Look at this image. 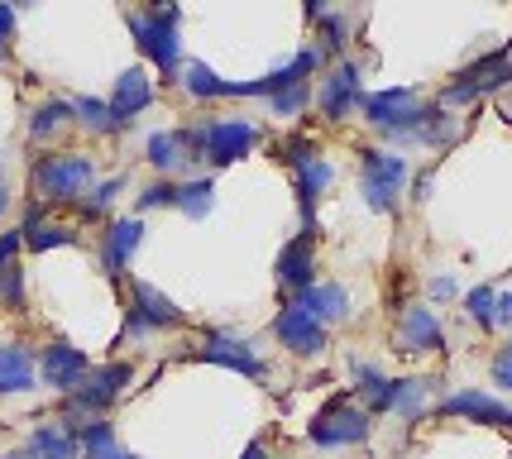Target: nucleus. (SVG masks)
Segmentation results:
<instances>
[{"instance_id": "obj_29", "label": "nucleus", "mask_w": 512, "mask_h": 459, "mask_svg": "<svg viewBox=\"0 0 512 459\" xmlns=\"http://www.w3.org/2000/svg\"><path fill=\"white\" fill-rule=\"evenodd\" d=\"M465 316L474 321V326L493 330L498 326V292H493V287H469L465 292Z\"/></svg>"}, {"instance_id": "obj_22", "label": "nucleus", "mask_w": 512, "mask_h": 459, "mask_svg": "<svg viewBox=\"0 0 512 459\" xmlns=\"http://www.w3.org/2000/svg\"><path fill=\"white\" fill-rule=\"evenodd\" d=\"M29 455L34 459H77L82 445H77V431H67L63 421H44V426L29 436Z\"/></svg>"}, {"instance_id": "obj_30", "label": "nucleus", "mask_w": 512, "mask_h": 459, "mask_svg": "<svg viewBox=\"0 0 512 459\" xmlns=\"http://www.w3.org/2000/svg\"><path fill=\"white\" fill-rule=\"evenodd\" d=\"M426 388H431V378H398V397H393V412L398 416H422L426 412Z\"/></svg>"}, {"instance_id": "obj_21", "label": "nucleus", "mask_w": 512, "mask_h": 459, "mask_svg": "<svg viewBox=\"0 0 512 459\" xmlns=\"http://www.w3.org/2000/svg\"><path fill=\"white\" fill-rule=\"evenodd\" d=\"M20 235H24V249H34V254H48V249H63V244L77 240V230H67V225H58V220H44L39 206H29Z\"/></svg>"}, {"instance_id": "obj_47", "label": "nucleus", "mask_w": 512, "mask_h": 459, "mask_svg": "<svg viewBox=\"0 0 512 459\" xmlns=\"http://www.w3.org/2000/svg\"><path fill=\"white\" fill-rule=\"evenodd\" d=\"M10 5H15V10H20V5H39V0H10Z\"/></svg>"}, {"instance_id": "obj_13", "label": "nucleus", "mask_w": 512, "mask_h": 459, "mask_svg": "<svg viewBox=\"0 0 512 459\" xmlns=\"http://www.w3.org/2000/svg\"><path fill=\"white\" fill-rule=\"evenodd\" d=\"M154 106V82H149V72L144 67H130V72H120L115 77V91H111V115H115V130H125L134 125L144 110Z\"/></svg>"}, {"instance_id": "obj_25", "label": "nucleus", "mask_w": 512, "mask_h": 459, "mask_svg": "<svg viewBox=\"0 0 512 459\" xmlns=\"http://www.w3.org/2000/svg\"><path fill=\"white\" fill-rule=\"evenodd\" d=\"M77 115H72V101H44V106L29 115V139H53L58 130H67Z\"/></svg>"}, {"instance_id": "obj_23", "label": "nucleus", "mask_w": 512, "mask_h": 459, "mask_svg": "<svg viewBox=\"0 0 512 459\" xmlns=\"http://www.w3.org/2000/svg\"><path fill=\"white\" fill-rule=\"evenodd\" d=\"M144 158H149V168H158V173H173V168H182V163H187V153H182L178 130L149 134V144H144Z\"/></svg>"}, {"instance_id": "obj_8", "label": "nucleus", "mask_w": 512, "mask_h": 459, "mask_svg": "<svg viewBox=\"0 0 512 459\" xmlns=\"http://www.w3.org/2000/svg\"><path fill=\"white\" fill-rule=\"evenodd\" d=\"M182 311L154 283H130V316H125V335H154V330H178Z\"/></svg>"}, {"instance_id": "obj_24", "label": "nucleus", "mask_w": 512, "mask_h": 459, "mask_svg": "<svg viewBox=\"0 0 512 459\" xmlns=\"http://www.w3.org/2000/svg\"><path fill=\"white\" fill-rule=\"evenodd\" d=\"M178 206L192 220H206L211 206H216V182H211V177H187V182H178Z\"/></svg>"}, {"instance_id": "obj_34", "label": "nucleus", "mask_w": 512, "mask_h": 459, "mask_svg": "<svg viewBox=\"0 0 512 459\" xmlns=\"http://www.w3.org/2000/svg\"><path fill=\"white\" fill-rule=\"evenodd\" d=\"M120 192H125V177H120V173L106 177V182H96V187L87 192V201H82V206H87V216H101V211H106Z\"/></svg>"}, {"instance_id": "obj_39", "label": "nucleus", "mask_w": 512, "mask_h": 459, "mask_svg": "<svg viewBox=\"0 0 512 459\" xmlns=\"http://www.w3.org/2000/svg\"><path fill=\"white\" fill-rule=\"evenodd\" d=\"M431 297H455V278H431Z\"/></svg>"}, {"instance_id": "obj_42", "label": "nucleus", "mask_w": 512, "mask_h": 459, "mask_svg": "<svg viewBox=\"0 0 512 459\" xmlns=\"http://www.w3.org/2000/svg\"><path fill=\"white\" fill-rule=\"evenodd\" d=\"M149 10H178L173 0H149Z\"/></svg>"}, {"instance_id": "obj_35", "label": "nucleus", "mask_w": 512, "mask_h": 459, "mask_svg": "<svg viewBox=\"0 0 512 459\" xmlns=\"http://www.w3.org/2000/svg\"><path fill=\"white\" fill-rule=\"evenodd\" d=\"M0 302L10 306V311H20V306H24V273H20V263H10V268L0 273Z\"/></svg>"}, {"instance_id": "obj_26", "label": "nucleus", "mask_w": 512, "mask_h": 459, "mask_svg": "<svg viewBox=\"0 0 512 459\" xmlns=\"http://www.w3.org/2000/svg\"><path fill=\"white\" fill-rule=\"evenodd\" d=\"M182 87H187V96H197V101H221L225 96V77H216L206 63H182Z\"/></svg>"}, {"instance_id": "obj_20", "label": "nucleus", "mask_w": 512, "mask_h": 459, "mask_svg": "<svg viewBox=\"0 0 512 459\" xmlns=\"http://www.w3.org/2000/svg\"><path fill=\"white\" fill-rule=\"evenodd\" d=\"M292 302L302 306V311H312L321 326H331V321H345V316H350V297H345V287L340 283H312V287H302V292H292Z\"/></svg>"}, {"instance_id": "obj_46", "label": "nucleus", "mask_w": 512, "mask_h": 459, "mask_svg": "<svg viewBox=\"0 0 512 459\" xmlns=\"http://www.w3.org/2000/svg\"><path fill=\"white\" fill-rule=\"evenodd\" d=\"M5 459H34V455H29V450H15V455H5Z\"/></svg>"}, {"instance_id": "obj_2", "label": "nucleus", "mask_w": 512, "mask_h": 459, "mask_svg": "<svg viewBox=\"0 0 512 459\" xmlns=\"http://www.w3.org/2000/svg\"><path fill=\"white\" fill-rule=\"evenodd\" d=\"M29 187L39 201H87L96 187V168L87 153H44L29 173Z\"/></svg>"}, {"instance_id": "obj_45", "label": "nucleus", "mask_w": 512, "mask_h": 459, "mask_svg": "<svg viewBox=\"0 0 512 459\" xmlns=\"http://www.w3.org/2000/svg\"><path fill=\"white\" fill-rule=\"evenodd\" d=\"M111 459H139V455H130V450H115V455Z\"/></svg>"}, {"instance_id": "obj_5", "label": "nucleus", "mask_w": 512, "mask_h": 459, "mask_svg": "<svg viewBox=\"0 0 512 459\" xmlns=\"http://www.w3.org/2000/svg\"><path fill=\"white\" fill-rule=\"evenodd\" d=\"M359 110H364V120H369L374 130L398 134V139H412V130L422 125V115H426V106L407 87L374 91V96H364V101H359Z\"/></svg>"}, {"instance_id": "obj_18", "label": "nucleus", "mask_w": 512, "mask_h": 459, "mask_svg": "<svg viewBox=\"0 0 512 459\" xmlns=\"http://www.w3.org/2000/svg\"><path fill=\"white\" fill-rule=\"evenodd\" d=\"M446 345V335H441V321L431 316V306H407L398 321V350L402 354H431Z\"/></svg>"}, {"instance_id": "obj_38", "label": "nucleus", "mask_w": 512, "mask_h": 459, "mask_svg": "<svg viewBox=\"0 0 512 459\" xmlns=\"http://www.w3.org/2000/svg\"><path fill=\"white\" fill-rule=\"evenodd\" d=\"M10 39H15V5L0 0V44H10Z\"/></svg>"}, {"instance_id": "obj_1", "label": "nucleus", "mask_w": 512, "mask_h": 459, "mask_svg": "<svg viewBox=\"0 0 512 459\" xmlns=\"http://www.w3.org/2000/svg\"><path fill=\"white\" fill-rule=\"evenodd\" d=\"M134 369L120 359V364H101V369H91L82 378V388L77 393H67V412H63V426L67 431H82L87 421H101V416L115 407V397L130 388Z\"/></svg>"}, {"instance_id": "obj_41", "label": "nucleus", "mask_w": 512, "mask_h": 459, "mask_svg": "<svg viewBox=\"0 0 512 459\" xmlns=\"http://www.w3.org/2000/svg\"><path fill=\"white\" fill-rule=\"evenodd\" d=\"M240 459H273V455H268L264 445H259V440H254V445H245V455H240Z\"/></svg>"}, {"instance_id": "obj_27", "label": "nucleus", "mask_w": 512, "mask_h": 459, "mask_svg": "<svg viewBox=\"0 0 512 459\" xmlns=\"http://www.w3.org/2000/svg\"><path fill=\"white\" fill-rule=\"evenodd\" d=\"M77 445H82V459H111L115 450H120L111 421H87V426L77 431Z\"/></svg>"}, {"instance_id": "obj_33", "label": "nucleus", "mask_w": 512, "mask_h": 459, "mask_svg": "<svg viewBox=\"0 0 512 459\" xmlns=\"http://www.w3.org/2000/svg\"><path fill=\"white\" fill-rule=\"evenodd\" d=\"M307 101H312V91H307V82H302V87H288V91H278V96H268V110L283 115V120H292V115L307 110Z\"/></svg>"}, {"instance_id": "obj_12", "label": "nucleus", "mask_w": 512, "mask_h": 459, "mask_svg": "<svg viewBox=\"0 0 512 459\" xmlns=\"http://www.w3.org/2000/svg\"><path fill=\"white\" fill-rule=\"evenodd\" d=\"M87 373H91L87 354L77 350V345H67V340H53V345L39 354V378H44L53 393H77Z\"/></svg>"}, {"instance_id": "obj_32", "label": "nucleus", "mask_w": 512, "mask_h": 459, "mask_svg": "<svg viewBox=\"0 0 512 459\" xmlns=\"http://www.w3.org/2000/svg\"><path fill=\"white\" fill-rule=\"evenodd\" d=\"M163 206H178V182L154 177V182L139 192V211H163Z\"/></svg>"}, {"instance_id": "obj_40", "label": "nucleus", "mask_w": 512, "mask_h": 459, "mask_svg": "<svg viewBox=\"0 0 512 459\" xmlns=\"http://www.w3.org/2000/svg\"><path fill=\"white\" fill-rule=\"evenodd\" d=\"M302 5H307V20H321V15H326V0H302Z\"/></svg>"}, {"instance_id": "obj_6", "label": "nucleus", "mask_w": 512, "mask_h": 459, "mask_svg": "<svg viewBox=\"0 0 512 459\" xmlns=\"http://www.w3.org/2000/svg\"><path fill=\"white\" fill-rule=\"evenodd\" d=\"M307 436H312V445H321V450L359 445V440H369V412H364V407H350L345 397H335L331 407L316 412V421L307 426Z\"/></svg>"}, {"instance_id": "obj_16", "label": "nucleus", "mask_w": 512, "mask_h": 459, "mask_svg": "<svg viewBox=\"0 0 512 459\" xmlns=\"http://www.w3.org/2000/svg\"><path fill=\"white\" fill-rule=\"evenodd\" d=\"M139 240H144V220L139 216L111 220V225H106V240H101V268H106L111 278H125L130 254L139 249Z\"/></svg>"}, {"instance_id": "obj_3", "label": "nucleus", "mask_w": 512, "mask_h": 459, "mask_svg": "<svg viewBox=\"0 0 512 459\" xmlns=\"http://www.w3.org/2000/svg\"><path fill=\"white\" fill-rule=\"evenodd\" d=\"M130 34L139 53L163 72V77H182V29H178V10H134L130 15Z\"/></svg>"}, {"instance_id": "obj_31", "label": "nucleus", "mask_w": 512, "mask_h": 459, "mask_svg": "<svg viewBox=\"0 0 512 459\" xmlns=\"http://www.w3.org/2000/svg\"><path fill=\"white\" fill-rule=\"evenodd\" d=\"M316 34H321V58H326V53H340V48L350 44V20H345V15H321V20H316Z\"/></svg>"}, {"instance_id": "obj_17", "label": "nucleus", "mask_w": 512, "mask_h": 459, "mask_svg": "<svg viewBox=\"0 0 512 459\" xmlns=\"http://www.w3.org/2000/svg\"><path fill=\"white\" fill-rule=\"evenodd\" d=\"M273 273H278V283L292 287V292H302V287L316 283V240L312 235H297L278 249V263H273Z\"/></svg>"}, {"instance_id": "obj_7", "label": "nucleus", "mask_w": 512, "mask_h": 459, "mask_svg": "<svg viewBox=\"0 0 512 459\" xmlns=\"http://www.w3.org/2000/svg\"><path fill=\"white\" fill-rule=\"evenodd\" d=\"M359 173H364V201L374 211H393L398 206V192L407 187V163L398 153L359 149Z\"/></svg>"}, {"instance_id": "obj_9", "label": "nucleus", "mask_w": 512, "mask_h": 459, "mask_svg": "<svg viewBox=\"0 0 512 459\" xmlns=\"http://www.w3.org/2000/svg\"><path fill=\"white\" fill-rule=\"evenodd\" d=\"M259 144V130L249 125V120H206V163L211 168H230V163H240L249 158Z\"/></svg>"}, {"instance_id": "obj_11", "label": "nucleus", "mask_w": 512, "mask_h": 459, "mask_svg": "<svg viewBox=\"0 0 512 459\" xmlns=\"http://www.w3.org/2000/svg\"><path fill=\"white\" fill-rule=\"evenodd\" d=\"M197 359L201 364H216V369H230L240 378H264L268 364L254 354V345H245L240 335H206L197 345Z\"/></svg>"}, {"instance_id": "obj_14", "label": "nucleus", "mask_w": 512, "mask_h": 459, "mask_svg": "<svg viewBox=\"0 0 512 459\" xmlns=\"http://www.w3.org/2000/svg\"><path fill=\"white\" fill-rule=\"evenodd\" d=\"M364 101V87H359V67L355 63H340V67H331V77L321 82V91H316V106H321V115L326 120H345L350 110Z\"/></svg>"}, {"instance_id": "obj_43", "label": "nucleus", "mask_w": 512, "mask_h": 459, "mask_svg": "<svg viewBox=\"0 0 512 459\" xmlns=\"http://www.w3.org/2000/svg\"><path fill=\"white\" fill-rule=\"evenodd\" d=\"M10 211V192H5V182H0V216Z\"/></svg>"}, {"instance_id": "obj_10", "label": "nucleus", "mask_w": 512, "mask_h": 459, "mask_svg": "<svg viewBox=\"0 0 512 459\" xmlns=\"http://www.w3.org/2000/svg\"><path fill=\"white\" fill-rule=\"evenodd\" d=\"M273 335H278L283 350L302 354V359H316V354L326 350V326L316 321L312 311H302L297 302H288L278 316H273Z\"/></svg>"}, {"instance_id": "obj_19", "label": "nucleus", "mask_w": 512, "mask_h": 459, "mask_svg": "<svg viewBox=\"0 0 512 459\" xmlns=\"http://www.w3.org/2000/svg\"><path fill=\"white\" fill-rule=\"evenodd\" d=\"M39 383V364H34V350L10 340L0 345V397H20Z\"/></svg>"}, {"instance_id": "obj_15", "label": "nucleus", "mask_w": 512, "mask_h": 459, "mask_svg": "<svg viewBox=\"0 0 512 459\" xmlns=\"http://www.w3.org/2000/svg\"><path fill=\"white\" fill-rule=\"evenodd\" d=\"M441 412L446 416H460V421H479V426H512V407L508 402H498V397L479 393V388H465V393H450L441 402Z\"/></svg>"}, {"instance_id": "obj_28", "label": "nucleus", "mask_w": 512, "mask_h": 459, "mask_svg": "<svg viewBox=\"0 0 512 459\" xmlns=\"http://www.w3.org/2000/svg\"><path fill=\"white\" fill-rule=\"evenodd\" d=\"M72 115L77 125L91 134H115V115H111V101H96V96H77L72 101Z\"/></svg>"}, {"instance_id": "obj_36", "label": "nucleus", "mask_w": 512, "mask_h": 459, "mask_svg": "<svg viewBox=\"0 0 512 459\" xmlns=\"http://www.w3.org/2000/svg\"><path fill=\"white\" fill-rule=\"evenodd\" d=\"M489 373H493V383H498L503 393H512V340H508V345H498V354H493Z\"/></svg>"}, {"instance_id": "obj_44", "label": "nucleus", "mask_w": 512, "mask_h": 459, "mask_svg": "<svg viewBox=\"0 0 512 459\" xmlns=\"http://www.w3.org/2000/svg\"><path fill=\"white\" fill-rule=\"evenodd\" d=\"M0 63H10V44H0Z\"/></svg>"}, {"instance_id": "obj_37", "label": "nucleus", "mask_w": 512, "mask_h": 459, "mask_svg": "<svg viewBox=\"0 0 512 459\" xmlns=\"http://www.w3.org/2000/svg\"><path fill=\"white\" fill-rule=\"evenodd\" d=\"M20 249H24V235H20V230H5V235H0V273L15 263V254H20Z\"/></svg>"}, {"instance_id": "obj_4", "label": "nucleus", "mask_w": 512, "mask_h": 459, "mask_svg": "<svg viewBox=\"0 0 512 459\" xmlns=\"http://www.w3.org/2000/svg\"><path fill=\"white\" fill-rule=\"evenodd\" d=\"M512 82V53H489V58H479V63H469L446 91H441V110H455V106H469V101H479V96H489V91L508 87Z\"/></svg>"}]
</instances>
